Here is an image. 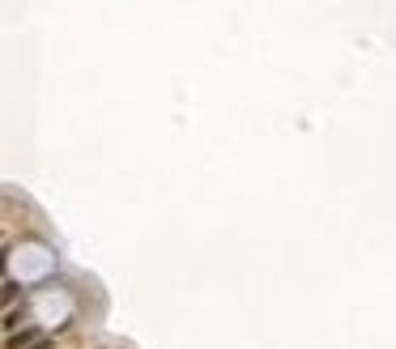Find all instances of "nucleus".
I'll use <instances>...</instances> for the list:
<instances>
[{
    "label": "nucleus",
    "mask_w": 396,
    "mask_h": 349,
    "mask_svg": "<svg viewBox=\"0 0 396 349\" xmlns=\"http://www.w3.org/2000/svg\"><path fill=\"white\" fill-rule=\"evenodd\" d=\"M34 341H43V332H39V328H22V332L9 336V349H30Z\"/></svg>",
    "instance_id": "obj_1"
},
{
    "label": "nucleus",
    "mask_w": 396,
    "mask_h": 349,
    "mask_svg": "<svg viewBox=\"0 0 396 349\" xmlns=\"http://www.w3.org/2000/svg\"><path fill=\"white\" fill-rule=\"evenodd\" d=\"M13 298H18V285H13V281H9V285H5V290H0V307H9V303H13Z\"/></svg>",
    "instance_id": "obj_2"
},
{
    "label": "nucleus",
    "mask_w": 396,
    "mask_h": 349,
    "mask_svg": "<svg viewBox=\"0 0 396 349\" xmlns=\"http://www.w3.org/2000/svg\"><path fill=\"white\" fill-rule=\"evenodd\" d=\"M30 349H51V341H47V336H43V341H34V345H30Z\"/></svg>",
    "instance_id": "obj_3"
}]
</instances>
